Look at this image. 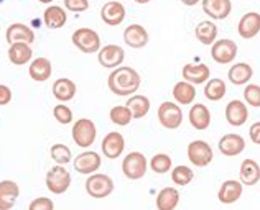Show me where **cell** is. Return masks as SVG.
Returning <instances> with one entry per match:
<instances>
[{
	"instance_id": "cell-35",
	"label": "cell",
	"mask_w": 260,
	"mask_h": 210,
	"mask_svg": "<svg viewBox=\"0 0 260 210\" xmlns=\"http://www.w3.org/2000/svg\"><path fill=\"white\" fill-rule=\"evenodd\" d=\"M109 118L114 125L117 127H127L130 121L134 120L132 117V112L128 110L127 105H115L111 108V112H109Z\"/></svg>"
},
{
	"instance_id": "cell-19",
	"label": "cell",
	"mask_w": 260,
	"mask_h": 210,
	"mask_svg": "<svg viewBox=\"0 0 260 210\" xmlns=\"http://www.w3.org/2000/svg\"><path fill=\"white\" fill-rule=\"evenodd\" d=\"M203 12L213 20H225L232 12L231 0H201Z\"/></svg>"
},
{
	"instance_id": "cell-3",
	"label": "cell",
	"mask_w": 260,
	"mask_h": 210,
	"mask_svg": "<svg viewBox=\"0 0 260 210\" xmlns=\"http://www.w3.org/2000/svg\"><path fill=\"white\" fill-rule=\"evenodd\" d=\"M45 182H46V189L51 194L61 195V194H64L71 186V174L64 166L56 164L46 173Z\"/></svg>"
},
{
	"instance_id": "cell-21",
	"label": "cell",
	"mask_w": 260,
	"mask_h": 210,
	"mask_svg": "<svg viewBox=\"0 0 260 210\" xmlns=\"http://www.w3.org/2000/svg\"><path fill=\"white\" fill-rule=\"evenodd\" d=\"M148 39H150L148 31L139 23L128 25L124 30V41L127 46H130V48H134V50L145 48L148 45Z\"/></svg>"
},
{
	"instance_id": "cell-46",
	"label": "cell",
	"mask_w": 260,
	"mask_h": 210,
	"mask_svg": "<svg viewBox=\"0 0 260 210\" xmlns=\"http://www.w3.org/2000/svg\"><path fill=\"white\" fill-rule=\"evenodd\" d=\"M134 2H137V4H142V5H145V4H148V2H152V0H134Z\"/></svg>"
},
{
	"instance_id": "cell-28",
	"label": "cell",
	"mask_w": 260,
	"mask_h": 210,
	"mask_svg": "<svg viewBox=\"0 0 260 210\" xmlns=\"http://www.w3.org/2000/svg\"><path fill=\"white\" fill-rule=\"evenodd\" d=\"M252 76H254V69L249 63H236L231 66L228 72V77L234 86H247Z\"/></svg>"
},
{
	"instance_id": "cell-29",
	"label": "cell",
	"mask_w": 260,
	"mask_h": 210,
	"mask_svg": "<svg viewBox=\"0 0 260 210\" xmlns=\"http://www.w3.org/2000/svg\"><path fill=\"white\" fill-rule=\"evenodd\" d=\"M156 210H175L180 204V192L176 187H165L156 194Z\"/></svg>"
},
{
	"instance_id": "cell-2",
	"label": "cell",
	"mask_w": 260,
	"mask_h": 210,
	"mask_svg": "<svg viewBox=\"0 0 260 210\" xmlns=\"http://www.w3.org/2000/svg\"><path fill=\"white\" fill-rule=\"evenodd\" d=\"M86 192L91 195L92 199H106L114 192V181L111 176L94 173L86 179Z\"/></svg>"
},
{
	"instance_id": "cell-32",
	"label": "cell",
	"mask_w": 260,
	"mask_h": 210,
	"mask_svg": "<svg viewBox=\"0 0 260 210\" xmlns=\"http://www.w3.org/2000/svg\"><path fill=\"white\" fill-rule=\"evenodd\" d=\"M33 51L26 43H13L9 48V59L15 66H25L31 61Z\"/></svg>"
},
{
	"instance_id": "cell-37",
	"label": "cell",
	"mask_w": 260,
	"mask_h": 210,
	"mask_svg": "<svg viewBox=\"0 0 260 210\" xmlns=\"http://www.w3.org/2000/svg\"><path fill=\"white\" fill-rule=\"evenodd\" d=\"M193 179H194V173L188 166H176L172 169V181L176 186H188Z\"/></svg>"
},
{
	"instance_id": "cell-34",
	"label": "cell",
	"mask_w": 260,
	"mask_h": 210,
	"mask_svg": "<svg viewBox=\"0 0 260 210\" xmlns=\"http://www.w3.org/2000/svg\"><path fill=\"white\" fill-rule=\"evenodd\" d=\"M225 92H228V87H225V82L222 79H209L206 86H204V97L211 102H217V100H221Z\"/></svg>"
},
{
	"instance_id": "cell-20",
	"label": "cell",
	"mask_w": 260,
	"mask_h": 210,
	"mask_svg": "<svg viewBox=\"0 0 260 210\" xmlns=\"http://www.w3.org/2000/svg\"><path fill=\"white\" fill-rule=\"evenodd\" d=\"M5 38L9 45L13 43H26L31 45L35 41V31L25 23H12L5 31Z\"/></svg>"
},
{
	"instance_id": "cell-43",
	"label": "cell",
	"mask_w": 260,
	"mask_h": 210,
	"mask_svg": "<svg viewBox=\"0 0 260 210\" xmlns=\"http://www.w3.org/2000/svg\"><path fill=\"white\" fill-rule=\"evenodd\" d=\"M12 102V89L9 86L0 84V105H9Z\"/></svg>"
},
{
	"instance_id": "cell-8",
	"label": "cell",
	"mask_w": 260,
	"mask_h": 210,
	"mask_svg": "<svg viewBox=\"0 0 260 210\" xmlns=\"http://www.w3.org/2000/svg\"><path fill=\"white\" fill-rule=\"evenodd\" d=\"M158 121L167 130H178L183 123V110L175 102H163L158 107Z\"/></svg>"
},
{
	"instance_id": "cell-36",
	"label": "cell",
	"mask_w": 260,
	"mask_h": 210,
	"mask_svg": "<svg viewBox=\"0 0 260 210\" xmlns=\"http://www.w3.org/2000/svg\"><path fill=\"white\" fill-rule=\"evenodd\" d=\"M173 161L170 158V154L167 153H158L150 159V169L155 174H167L168 171H172Z\"/></svg>"
},
{
	"instance_id": "cell-4",
	"label": "cell",
	"mask_w": 260,
	"mask_h": 210,
	"mask_svg": "<svg viewBox=\"0 0 260 210\" xmlns=\"http://www.w3.org/2000/svg\"><path fill=\"white\" fill-rule=\"evenodd\" d=\"M71 41L76 48L84 53V54H91V53H99L101 50V36L98 35V31H94L92 28H78L73 33Z\"/></svg>"
},
{
	"instance_id": "cell-23",
	"label": "cell",
	"mask_w": 260,
	"mask_h": 210,
	"mask_svg": "<svg viewBox=\"0 0 260 210\" xmlns=\"http://www.w3.org/2000/svg\"><path fill=\"white\" fill-rule=\"evenodd\" d=\"M181 74H183V80H186V82L193 86H200L209 80L211 69L206 64H186L183 66Z\"/></svg>"
},
{
	"instance_id": "cell-13",
	"label": "cell",
	"mask_w": 260,
	"mask_h": 210,
	"mask_svg": "<svg viewBox=\"0 0 260 210\" xmlns=\"http://www.w3.org/2000/svg\"><path fill=\"white\" fill-rule=\"evenodd\" d=\"M101 164H102V158L95 151H84L74 158V169L79 174L91 176L95 171H99Z\"/></svg>"
},
{
	"instance_id": "cell-14",
	"label": "cell",
	"mask_w": 260,
	"mask_h": 210,
	"mask_svg": "<svg viewBox=\"0 0 260 210\" xmlns=\"http://www.w3.org/2000/svg\"><path fill=\"white\" fill-rule=\"evenodd\" d=\"M242 191H244V186L241 181H236V179H228L222 182V186L219 187V192H217V199L221 204L224 205H231V204H236V202L242 197Z\"/></svg>"
},
{
	"instance_id": "cell-26",
	"label": "cell",
	"mask_w": 260,
	"mask_h": 210,
	"mask_svg": "<svg viewBox=\"0 0 260 210\" xmlns=\"http://www.w3.org/2000/svg\"><path fill=\"white\" fill-rule=\"evenodd\" d=\"M28 74L33 80L37 82H45L51 77L53 74V66H51V61L48 58H37L33 59L30 66H28Z\"/></svg>"
},
{
	"instance_id": "cell-31",
	"label": "cell",
	"mask_w": 260,
	"mask_h": 210,
	"mask_svg": "<svg viewBox=\"0 0 260 210\" xmlns=\"http://www.w3.org/2000/svg\"><path fill=\"white\" fill-rule=\"evenodd\" d=\"M125 105L128 107V110L132 112L134 120L147 117V113L150 112V107H152L150 99L147 96H140V94H134V96H130Z\"/></svg>"
},
{
	"instance_id": "cell-6",
	"label": "cell",
	"mask_w": 260,
	"mask_h": 210,
	"mask_svg": "<svg viewBox=\"0 0 260 210\" xmlns=\"http://www.w3.org/2000/svg\"><path fill=\"white\" fill-rule=\"evenodd\" d=\"M73 141L81 148H89L98 137V128L91 118H78L73 125Z\"/></svg>"
},
{
	"instance_id": "cell-1",
	"label": "cell",
	"mask_w": 260,
	"mask_h": 210,
	"mask_svg": "<svg viewBox=\"0 0 260 210\" xmlns=\"http://www.w3.org/2000/svg\"><path fill=\"white\" fill-rule=\"evenodd\" d=\"M142 84L140 74L130 66H119L107 77V86L112 94L119 97H130L139 91Z\"/></svg>"
},
{
	"instance_id": "cell-25",
	"label": "cell",
	"mask_w": 260,
	"mask_h": 210,
	"mask_svg": "<svg viewBox=\"0 0 260 210\" xmlns=\"http://www.w3.org/2000/svg\"><path fill=\"white\" fill-rule=\"evenodd\" d=\"M239 181L242 186H255L260 182V166L255 159H244L239 169Z\"/></svg>"
},
{
	"instance_id": "cell-12",
	"label": "cell",
	"mask_w": 260,
	"mask_h": 210,
	"mask_svg": "<svg viewBox=\"0 0 260 210\" xmlns=\"http://www.w3.org/2000/svg\"><path fill=\"white\" fill-rule=\"evenodd\" d=\"M102 22L109 26H119L125 20V7L119 0H109L101 9Z\"/></svg>"
},
{
	"instance_id": "cell-33",
	"label": "cell",
	"mask_w": 260,
	"mask_h": 210,
	"mask_svg": "<svg viewBox=\"0 0 260 210\" xmlns=\"http://www.w3.org/2000/svg\"><path fill=\"white\" fill-rule=\"evenodd\" d=\"M194 36L201 45L211 46L217 38V26L213 22H209V20H204V22H200L196 25Z\"/></svg>"
},
{
	"instance_id": "cell-47",
	"label": "cell",
	"mask_w": 260,
	"mask_h": 210,
	"mask_svg": "<svg viewBox=\"0 0 260 210\" xmlns=\"http://www.w3.org/2000/svg\"><path fill=\"white\" fill-rule=\"evenodd\" d=\"M38 2H42V4H51L53 0H38Z\"/></svg>"
},
{
	"instance_id": "cell-22",
	"label": "cell",
	"mask_w": 260,
	"mask_h": 210,
	"mask_svg": "<svg viewBox=\"0 0 260 210\" xmlns=\"http://www.w3.org/2000/svg\"><path fill=\"white\" fill-rule=\"evenodd\" d=\"M188 120L189 125L198 132H204L208 130L211 125V112L206 105L203 104H194L191 105L189 113H188Z\"/></svg>"
},
{
	"instance_id": "cell-15",
	"label": "cell",
	"mask_w": 260,
	"mask_h": 210,
	"mask_svg": "<svg viewBox=\"0 0 260 210\" xmlns=\"http://www.w3.org/2000/svg\"><path fill=\"white\" fill-rule=\"evenodd\" d=\"M217 146H219V151H221L224 156L234 158V156H239V154L245 150V140L239 133H228L219 140Z\"/></svg>"
},
{
	"instance_id": "cell-9",
	"label": "cell",
	"mask_w": 260,
	"mask_h": 210,
	"mask_svg": "<svg viewBox=\"0 0 260 210\" xmlns=\"http://www.w3.org/2000/svg\"><path fill=\"white\" fill-rule=\"evenodd\" d=\"M237 56V45L236 41L228 38L222 39H216V41L211 45V58H213L217 64H231L234 63V59Z\"/></svg>"
},
{
	"instance_id": "cell-18",
	"label": "cell",
	"mask_w": 260,
	"mask_h": 210,
	"mask_svg": "<svg viewBox=\"0 0 260 210\" xmlns=\"http://www.w3.org/2000/svg\"><path fill=\"white\" fill-rule=\"evenodd\" d=\"M237 33L239 36L244 39H252L260 33V13L257 12H249L239 20L237 25Z\"/></svg>"
},
{
	"instance_id": "cell-27",
	"label": "cell",
	"mask_w": 260,
	"mask_h": 210,
	"mask_svg": "<svg viewBox=\"0 0 260 210\" xmlns=\"http://www.w3.org/2000/svg\"><path fill=\"white\" fill-rule=\"evenodd\" d=\"M172 94L178 105H193L196 99V87L186 80H180L175 84Z\"/></svg>"
},
{
	"instance_id": "cell-16",
	"label": "cell",
	"mask_w": 260,
	"mask_h": 210,
	"mask_svg": "<svg viewBox=\"0 0 260 210\" xmlns=\"http://www.w3.org/2000/svg\"><path fill=\"white\" fill-rule=\"evenodd\" d=\"M225 120L232 127H242L249 120V108L247 104L242 100H231L225 105Z\"/></svg>"
},
{
	"instance_id": "cell-30",
	"label": "cell",
	"mask_w": 260,
	"mask_h": 210,
	"mask_svg": "<svg viewBox=\"0 0 260 210\" xmlns=\"http://www.w3.org/2000/svg\"><path fill=\"white\" fill-rule=\"evenodd\" d=\"M66 20H68L66 12L59 5H50L43 13V22L50 30H58L61 26H64Z\"/></svg>"
},
{
	"instance_id": "cell-24",
	"label": "cell",
	"mask_w": 260,
	"mask_h": 210,
	"mask_svg": "<svg viewBox=\"0 0 260 210\" xmlns=\"http://www.w3.org/2000/svg\"><path fill=\"white\" fill-rule=\"evenodd\" d=\"M51 91H53L54 99L64 104V102H70V100L74 99V96H76V92H78V86L71 79L61 77V79H56L53 82Z\"/></svg>"
},
{
	"instance_id": "cell-39",
	"label": "cell",
	"mask_w": 260,
	"mask_h": 210,
	"mask_svg": "<svg viewBox=\"0 0 260 210\" xmlns=\"http://www.w3.org/2000/svg\"><path fill=\"white\" fill-rule=\"evenodd\" d=\"M53 117L56 118L58 123L61 125H70L73 121V110L68 105L64 104H59V105H54L53 108Z\"/></svg>"
},
{
	"instance_id": "cell-7",
	"label": "cell",
	"mask_w": 260,
	"mask_h": 210,
	"mask_svg": "<svg viewBox=\"0 0 260 210\" xmlns=\"http://www.w3.org/2000/svg\"><path fill=\"white\" fill-rule=\"evenodd\" d=\"M188 159L193 166L196 167H206L213 162L214 158V153H213V148H211L204 140H194L191 141L188 145Z\"/></svg>"
},
{
	"instance_id": "cell-45",
	"label": "cell",
	"mask_w": 260,
	"mask_h": 210,
	"mask_svg": "<svg viewBox=\"0 0 260 210\" xmlns=\"http://www.w3.org/2000/svg\"><path fill=\"white\" fill-rule=\"evenodd\" d=\"M201 0H181V4L183 5H186V7H194L196 4H200Z\"/></svg>"
},
{
	"instance_id": "cell-5",
	"label": "cell",
	"mask_w": 260,
	"mask_h": 210,
	"mask_svg": "<svg viewBox=\"0 0 260 210\" xmlns=\"http://www.w3.org/2000/svg\"><path fill=\"white\" fill-rule=\"evenodd\" d=\"M148 162L140 151H132L122 161V173L130 181H139L147 174Z\"/></svg>"
},
{
	"instance_id": "cell-10",
	"label": "cell",
	"mask_w": 260,
	"mask_h": 210,
	"mask_svg": "<svg viewBox=\"0 0 260 210\" xmlns=\"http://www.w3.org/2000/svg\"><path fill=\"white\" fill-rule=\"evenodd\" d=\"M124 59H125V51L119 45H106L98 53L99 64L102 67H107V69H117L124 63Z\"/></svg>"
},
{
	"instance_id": "cell-42",
	"label": "cell",
	"mask_w": 260,
	"mask_h": 210,
	"mask_svg": "<svg viewBox=\"0 0 260 210\" xmlns=\"http://www.w3.org/2000/svg\"><path fill=\"white\" fill-rule=\"evenodd\" d=\"M64 9L70 12H86L89 9V0H64Z\"/></svg>"
},
{
	"instance_id": "cell-38",
	"label": "cell",
	"mask_w": 260,
	"mask_h": 210,
	"mask_svg": "<svg viewBox=\"0 0 260 210\" xmlns=\"http://www.w3.org/2000/svg\"><path fill=\"white\" fill-rule=\"evenodd\" d=\"M50 154H51V159L56 162V164H61V166H66L68 162L73 159L71 150L66 145H63V143L53 145L51 150H50Z\"/></svg>"
},
{
	"instance_id": "cell-40",
	"label": "cell",
	"mask_w": 260,
	"mask_h": 210,
	"mask_svg": "<svg viewBox=\"0 0 260 210\" xmlns=\"http://www.w3.org/2000/svg\"><path fill=\"white\" fill-rule=\"evenodd\" d=\"M244 100L250 107H260V86L247 84L244 89Z\"/></svg>"
},
{
	"instance_id": "cell-11",
	"label": "cell",
	"mask_w": 260,
	"mask_h": 210,
	"mask_svg": "<svg viewBox=\"0 0 260 210\" xmlns=\"http://www.w3.org/2000/svg\"><path fill=\"white\" fill-rule=\"evenodd\" d=\"M102 153L107 159H117L125 150V140L119 132H109L102 140Z\"/></svg>"
},
{
	"instance_id": "cell-44",
	"label": "cell",
	"mask_w": 260,
	"mask_h": 210,
	"mask_svg": "<svg viewBox=\"0 0 260 210\" xmlns=\"http://www.w3.org/2000/svg\"><path fill=\"white\" fill-rule=\"evenodd\" d=\"M249 137H250L252 143L260 145V121H255V123L250 125V128H249Z\"/></svg>"
},
{
	"instance_id": "cell-41",
	"label": "cell",
	"mask_w": 260,
	"mask_h": 210,
	"mask_svg": "<svg viewBox=\"0 0 260 210\" xmlns=\"http://www.w3.org/2000/svg\"><path fill=\"white\" fill-rule=\"evenodd\" d=\"M28 210H54V202L50 197H37L30 202Z\"/></svg>"
},
{
	"instance_id": "cell-17",
	"label": "cell",
	"mask_w": 260,
	"mask_h": 210,
	"mask_svg": "<svg viewBox=\"0 0 260 210\" xmlns=\"http://www.w3.org/2000/svg\"><path fill=\"white\" fill-rule=\"evenodd\" d=\"M20 195V186L15 181H0V210H12Z\"/></svg>"
}]
</instances>
